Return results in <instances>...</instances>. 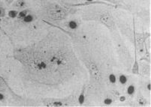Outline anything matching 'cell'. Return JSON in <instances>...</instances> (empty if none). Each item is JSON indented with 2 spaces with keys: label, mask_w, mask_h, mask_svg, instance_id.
Returning a JSON list of instances; mask_svg holds the SVG:
<instances>
[{
  "label": "cell",
  "mask_w": 151,
  "mask_h": 107,
  "mask_svg": "<svg viewBox=\"0 0 151 107\" xmlns=\"http://www.w3.org/2000/svg\"><path fill=\"white\" fill-rule=\"evenodd\" d=\"M112 102H113V101H112L111 98H107L104 101V103H105L106 105H110V104L112 103Z\"/></svg>",
  "instance_id": "13"
},
{
  "label": "cell",
  "mask_w": 151,
  "mask_h": 107,
  "mask_svg": "<svg viewBox=\"0 0 151 107\" xmlns=\"http://www.w3.org/2000/svg\"><path fill=\"white\" fill-rule=\"evenodd\" d=\"M89 68H90L91 73L93 74V76L96 80H99L101 78V73H100L98 67L93 61H90L89 63Z\"/></svg>",
  "instance_id": "2"
},
{
  "label": "cell",
  "mask_w": 151,
  "mask_h": 107,
  "mask_svg": "<svg viewBox=\"0 0 151 107\" xmlns=\"http://www.w3.org/2000/svg\"><path fill=\"white\" fill-rule=\"evenodd\" d=\"M1 88H2V86H1V84H0V89H1Z\"/></svg>",
  "instance_id": "18"
},
{
  "label": "cell",
  "mask_w": 151,
  "mask_h": 107,
  "mask_svg": "<svg viewBox=\"0 0 151 107\" xmlns=\"http://www.w3.org/2000/svg\"><path fill=\"white\" fill-rule=\"evenodd\" d=\"M5 98V95L2 92H0V101H4Z\"/></svg>",
  "instance_id": "15"
},
{
  "label": "cell",
  "mask_w": 151,
  "mask_h": 107,
  "mask_svg": "<svg viewBox=\"0 0 151 107\" xmlns=\"http://www.w3.org/2000/svg\"><path fill=\"white\" fill-rule=\"evenodd\" d=\"M150 88H151V86H150V84H148L147 85V89L149 91H150Z\"/></svg>",
  "instance_id": "16"
},
{
  "label": "cell",
  "mask_w": 151,
  "mask_h": 107,
  "mask_svg": "<svg viewBox=\"0 0 151 107\" xmlns=\"http://www.w3.org/2000/svg\"><path fill=\"white\" fill-rule=\"evenodd\" d=\"M18 13H19V11L12 9V10L9 11L8 15H9V16L10 17V18L14 19V18H17V15H18Z\"/></svg>",
  "instance_id": "8"
},
{
  "label": "cell",
  "mask_w": 151,
  "mask_h": 107,
  "mask_svg": "<svg viewBox=\"0 0 151 107\" xmlns=\"http://www.w3.org/2000/svg\"><path fill=\"white\" fill-rule=\"evenodd\" d=\"M49 17L53 20H61L67 16V11L58 5H51L47 10Z\"/></svg>",
  "instance_id": "1"
},
{
  "label": "cell",
  "mask_w": 151,
  "mask_h": 107,
  "mask_svg": "<svg viewBox=\"0 0 151 107\" xmlns=\"http://www.w3.org/2000/svg\"><path fill=\"white\" fill-rule=\"evenodd\" d=\"M14 1L15 0H5V5H8V6H9V5H12V3H13Z\"/></svg>",
  "instance_id": "14"
},
{
  "label": "cell",
  "mask_w": 151,
  "mask_h": 107,
  "mask_svg": "<svg viewBox=\"0 0 151 107\" xmlns=\"http://www.w3.org/2000/svg\"><path fill=\"white\" fill-rule=\"evenodd\" d=\"M12 8L14 10L21 11L26 9L27 7V4L25 0H15L12 3Z\"/></svg>",
  "instance_id": "3"
},
{
  "label": "cell",
  "mask_w": 151,
  "mask_h": 107,
  "mask_svg": "<svg viewBox=\"0 0 151 107\" xmlns=\"http://www.w3.org/2000/svg\"><path fill=\"white\" fill-rule=\"evenodd\" d=\"M134 90H135L134 86H132V85H131V86H129L128 88H127V93H128L129 95H132L134 92Z\"/></svg>",
  "instance_id": "9"
},
{
  "label": "cell",
  "mask_w": 151,
  "mask_h": 107,
  "mask_svg": "<svg viewBox=\"0 0 151 107\" xmlns=\"http://www.w3.org/2000/svg\"><path fill=\"white\" fill-rule=\"evenodd\" d=\"M66 24H67V26H68V28L71 30L77 29L78 28V26H79L78 21L75 20H69V21H68Z\"/></svg>",
  "instance_id": "6"
},
{
  "label": "cell",
  "mask_w": 151,
  "mask_h": 107,
  "mask_svg": "<svg viewBox=\"0 0 151 107\" xmlns=\"http://www.w3.org/2000/svg\"><path fill=\"white\" fill-rule=\"evenodd\" d=\"M29 13V10H28L27 8H26V9H23V10L20 11L18 13V15H17V19L18 20H21L22 19L24 18Z\"/></svg>",
  "instance_id": "7"
},
{
  "label": "cell",
  "mask_w": 151,
  "mask_h": 107,
  "mask_svg": "<svg viewBox=\"0 0 151 107\" xmlns=\"http://www.w3.org/2000/svg\"><path fill=\"white\" fill-rule=\"evenodd\" d=\"M119 80H120V82H121L122 84H125L127 82V78L124 75H120V78H119Z\"/></svg>",
  "instance_id": "10"
},
{
  "label": "cell",
  "mask_w": 151,
  "mask_h": 107,
  "mask_svg": "<svg viewBox=\"0 0 151 107\" xmlns=\"http://www.w3.org/2000/svg\"><path fill=\"white\" fill-rule=\"evenodd\" d=\"M35 17L33 14H32L29 13L27 15V16L24 17L23 19H22L21 20H20V22H22L23 23H32V22L35 20Z\"/></svg>",
  "instance_id": "5"
},
{
  "label": "cell",
  "mask_w": 151,
  "mask_h": 107,
  "mask_svg": "<svg viewBox=\"0 0 151 107\" xmlns=\"http://www.w3.org/2000/svg\"><path fill=\"white\" fill-rule=\"evenodd\" d=\"M101 21L103 24H105L108 28H111L114 26V21L109 14H103L101 17Z\"/></svg>",
  "instance_id": "4"
},
{
  "label": "cell",
  "mask_w": 151,
  "mask_h": 107,
  "mask_svg": "<svg viewBox=\"0 0 151 107\" xmlns=\"http://www.w3.org/2000/svg\"><path fill=\"white\" fill-rule=\"evenodd\" d=\"M86 1H89V2H90V1H93V0H86Z\"/></svg>",
  "instance_id": "17"
},
{
  "label": "cell",
  "mask_w": 151,
  "mask_h": 107,
  "mask_svg": "<svg viewBox=\"0 0 151 107\" xmlns=\"http://www.w3.org/2000/svg\"><path fill=\"white\" fill-rule=\"evenodd\" d=\"M78 101H79V103H80L81 104H82L83 102H84V94H83V92H82L81 94L80 97H79V99H78Z\"/></svg>",
  "instance_id": "12"
},
{
  "label": "cell",
  "mask_w": 151,
  "mask_h": 107,
  "mask_svg": "<svg viewBox=\"0 0 151 107\" xmlns=\"http://www.w3.org/2000/svg\"><path fill=\"white\" fill-rule=\"evenodd\" d=\"M109 80L111 83H115L116 81V76H115L114 74H111L109 76Z\"/></svg>",
  "instance_id": "11"
}]
</instances>
